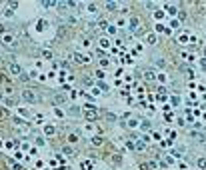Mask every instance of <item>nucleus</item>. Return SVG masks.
<instances>
[{"instance_id": "9", "label": "nucleus", "mask_w": 206, "mask_h": 170, "mask_svg": "<svg viewBox=\"0 0 206 170\" xmlns=\"http://www.w3.org/2000/svg\"><path fill=\"white\" fill-rule=\"evenodd\" d=\"M0 116H8V112H6L4 108H0Z\"/></svg>"}, {"instance_id": "5", "label": "nucleus", "mask_w": 206, "mask_h": 170, "mask_svg": "<svg viewBox=\"0 0 206 170\" xmlns=\"http://www.w3.org/2000/svg\"><path fill=\"white\" fill-rule=\"evenodd\" d=\"M84 114H86V118H90V120L98 118V112H96V110H92V108H86V110H84Z\"/></svg>"}, {"instance_id": "7", "label": "nucleus", "mask_w": 206, "mask_h": 170, "mask_svg": "<svg viewBox=\"0 0 206 170\" xmlns=\"http://www.w3.org/2000/svg\"><path fill=\"white\" fill-rule=\"evenodd\" d=\"M42 56H44V58H52V52H50V50H42Z\"/></svg>"}, {"instance_id": "11", "label": "nucleus", "mask_w": 206, "mask_h": 170, "mask_svg": "<svg viewBox=\"0 0 206 170\" xmlns=\"http://www.w3.org/2000/svg\"><path fill=\"white\" fill-rule=\"evenodd\" d=\"M0 66H2V64H0Z\"/></svg>"}, {"instance_id": "8", "label": "nucleus", "mask_w": 206, "mask_h": 170, "mask_svg": "<svg viewBox=\"0 0 206 170\" xmlns=\"http://www.w3.org/2000/svg\"><path fill=\"white\" fill-rule=\"evenodd\" d=\"M54 134V128L52 126H46V136H52Z\"/></svg>"}, {"instance_id": "10", "label": "nucleus", "mask_w": 206, "mask_h": 170, "mask_svg": "<svg viewBox=\"0 0 206 170\" xmlns=\"http://www.w3.org/2000/svg\"><path fill=\"white\" fill-rule=\"evenodd\" d=\"M0 84H6V82H4V76H2V74H0Z\"/></svg>"}, {"instance_id": "2", "label": "nucleus", "mask_w": 206, "mask_h": 170, "mask_svg": "<svg viewBox=\"0 0 206 170\" xmlns=\"http://www.w3.org/2000/svg\"><path fill=\"white\" fill-rule=\"evenodd\" d=\"M8 70H10V72H12L14 76H20V78H26V76H24V72H22V68H20V64H16L14 60H10V62H8Z\"/></svg>"}, {"instance_id": "6", "label": "nucleus", "mask_w": 206, "mask_h": 170, "mask_svg": "<svg viewBox=\"0 0 206 170\" xmlns=\"http://www.w3.org/2000/svg\"><path fill=\"white\" fill-rule=\"evenodd\" d=\"M64 152H66V154H70V156H74V154H76V150H72L70 146H66V148H64Z\"/></svg>"}, {"instance_id": "1", "label": "nucleus", "mask_w": 206, "mask_h": 170, "mask_svg": "<svg viewBox=\"0 0 206 170\" xmlns=\"http://www.w3.org/2000/svg\"><path fill=\"white\" fill-rule=\"evenodd\" d=\"M22 98H24L28 104H36V102H38V94H36L32 88H22Z\"/></svg>"}, {"instance_id": "4", "label": "nucleus", "mask_w": 206, "mask_h": 170, "mask_svg": "<svg viewBox=\"0 0 206 170\" xmlns=\"http://www.w3.org/2000/svg\"><path fill=\"white\" fill-rule=\"evenodd\" d=\"M56 106L58 104H66V94H62V92H58V94H54V100H52Z\"/></svg>"}, {"instance_id": "3", "label": "nucleus", "mask_w": 206, "mask_h": 170, "mask_svg": "<svg viewBox=\"0 0 206 170\" xmlns=\"http://www.w3.org/2000/svg\"><path fill=\"white\" fill-rule=\"evenodd\" d=\"M2 42L4 44H8V46H18V40H16V36L12 34V32H6V34H2Z\"/></svg>"}]
</instances>
